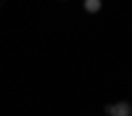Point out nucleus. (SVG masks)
I'll return each instance as SVG.
<instances>
[{"label":"nucleus","instance_id":"obj_1","mask_svg":"<svg viewBox=\"0 0 132 116\" xmlns=\"http://www.w3.org/2000/svg\"><path fill=\"white\" fill-rule=\"evenodd\" d=\"M106 116H132V105L127 100L111 103V105H106Z\"/></svg>","mask_w":132,"mask_h":116},{"label":"nucleus","instance_id":"obj_2","mask_svg":"<svg viewBox=\"0 0 132 116\" xmlns=\"http://www.w3.org/2000/svg\"><path fill=\"white\" fill-rule=\"evenodd\" d=\"M85 11L87 13H98L101 11V0H85Z\"/></svg>","mask_w":132,"mask_h":116}]
</instances>
